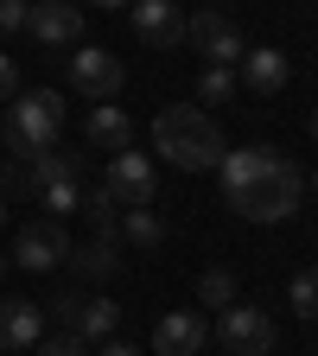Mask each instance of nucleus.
Listing matches in <instances>:
<instances>
[{"label":"nucleus","mask_w":318,"mask_h":356,"mask_svg":"<svg viewBox=\"0 0 318 356\" xmlns=\"http://www.w3.org/2000/svg\"><path fill=\"white\" fill-rule=\"evenodd\" d=\"M216 178H223V204L248 222H287L305 197V178L287 153L274 147H242V153H223L216 159Z\"/></svg>","instance_id":"f257e3e1"},{"label":"nucleus","mask_w":318,"mask_h":356,"mask_svg":"<svg viewBox=\"0 0 318 356\" xmlns=\"http://www.w3.org/2000/svg\"><path fill=\"white\" fill-rule=\"evenodd\" d=\"M153 153H159L166 165H178V172H210L230 147H223V127H216L204 108L172 102V108H159V121H153Z\"/></svg>","instance_id":"f03ea898"},{"label":"nucleus","mask_w":318,"mask_h":356,"mask_svg":"<svg viewBox=\"0 0 318 356\" xmlns=\"http://www.w3.org/2000/svg\"><path fill=\"white\" fill-rule=\"evenodd\" d=\"M58 134H64V96H58V89H26V96H13L7 121H0V140H7L19 159L51 153Z\"/></svg>","instance_id":"7ed1b4c3"},{"label":"nucleus","mask_w":318,"mask_h":356,"mask_svg":"<svg viewBox=\"0 0 318 356\" xmlns=\"http://www.w3.org/2000/svg\"><path fill=\"white\" fill-rule=\"evenodd\" d=\"M185 44H191V51H204L210 64H223V70H236V64H242V51H248V44H242V26L223 13V7L191 13V19H185Z\"/></svg>","instance_id":"20e7f679"},{"label":"nucleus","mask_w":318,"mask_h":356,"mask_svg":"<svg viewBox=\"0 0 318 356\" xmlns=\"http://www.w3.org/2000/svg\"><path fill=\"white\" fill-rule=\"evenodd\" d=\"M216 343L230 350V356H267L274 350V318H267L261 305H223L216 312Z\"/></svg>","instance_id":"39448f33"},{"label":"nucleus","mask_w":318,"mask_h":356,"mask_svg":"<svg viewBox=\"0 0 318 356\" xmlns=\"http://www.w3.org/2000/svg\"><path fill=\"white\" fill-rule=\"evenodd\" d=\"M26 32L51 51H77L83 44V7L77 0H32L26 7Z\"/></svg>","instance_id":"423d86ee"},{"label":"nucleus","mask_w":318,"mask_h":356,"mask_svg":"<svg viewBox=\"0 0 318 356\" xmlns=\"http://www.w3.org/2000/svg\"><path fill=\"white\" fill-rule=\"evenodd\" d=\"M102 191H109L115 204H127V210H134V204H153V197H159V172H153L147 153H134V147H127V153H109Z\"/></svg>","instance_id":"0eeeda50"},{"label":"nucleus","mask_w":318,"mask_h":356,"mask_svg":"<svg viewBox=\"0 0 318 356\" xmlns=\"http://www.w3.org/2000/svg\"><path fill=\"white\" fill-rule=\"evenodd\" d=\"M51 312L70 325V337H83V343H109L115 325H121V305L115 299H77V293H64V299H51Z\"/></svg>","instance_id":"6e6552de"},{"label":"nucleus","mask_w":318,"mask_h":356,"mask_svg":"<svg viewBox=\"0 0 318 356\" xmlns=\"http://www.w3.org/2000/svg\"><path fill=\"white\" fill-rule=\"evenodd\" d=\"M127 26H134L141 44H153V51L185 44V13H178V0H134V7H127Z\"/></svg>","instance_id":"1a4fd4ad"},{"label":"nucleus","mask_w":318,"mask_h":356,"mask_svg":"<svg viewBox=\"0 0 318 356\" xmlns=\"http://www.w3.org/2000/svg\"><path fill=\"white\" fill-rule=\"evenodd\" d=\"M70 83L83 89L89 102H102V96L121 89V58L102 51V44H77V51H70Z\"/></svg>","instance_id":"9d476101"},{"label":"nucleus","mask_w":318,"mask_h":356,"mask_svg":"<svg viewBox=\"0 0 318 356\" xmlns=\"http://www.w3.org/2000/svg\"><path fill=\"white\" fill-rule=\"evenodd\" d=\"M70 254V236L58 229V216H45V222H26L19 242H13V261L26 267V274H45V267H58Z\"/></svg>","instance_id":"9b49d317"},{"label":"nucleus","mask_w":318,"mask_h":356,"mask_svg":"<svg viewBox=\"0 0 318 356\" xmlns=\"http://www.w3.org/2000/svg\"><path fill=\"white\" fill-rule=\"evenodd\" d=\"M287 76H293V64H287V51H274V44H248L242 70H236V83L248 89V96H280Z\"/></svg>","instance_id":"f8f14e48"},{"label":"nucleus","mask_w":318,"mask_h":356,"mask_svg":"<svg viewBox=\"0 0 318 356\" xmlns=\"http://www.w3.org/2000/svg\"><path fill=\"white\" fill-rule=\"evenodd\" d=\"M210 343V325L198 318V312H166V318L153 325V350L159 356H198Z\"/></svg>","instance_id":"ddd939ff"},{"label":"nucleus","mask_w":318,"mask_h":356,"mask_svg":"<svg viewBox=\"0 0 318 356\" xmlns=\"http://www.w3.org/2000/svg\"><path fill=\"white\" fill-rule=\"evenodd\" d=\"M38 337H45V305L0 299V350H32Z\"/></svg>","instance_id":"4468645a"},{"label":"nucleus","mask_w":318,"mask_h":356,"mask_svg":"<svg viewBox=\"0 0 318 356\" xmlns=\"http://www.w3.org/2000/svg\"><path fill=\"white\" fill-rule=\"evenodd\" d=\"M83 147H102V153H127V147H134V121H127L115 102L89 108V121H83Z\"/></svg>","instance_id":"2eb2a0df"},{"label":"nucleus","mask_w":318,"mask_h":356,"mask_svg":"<svg viewBox=\"0 0 318 356\" xmlns=\"http://www.w3.org/2000/svg\"><path fill=\"white\" fill-rule=\"evenodd\" d=\"M26 185L32 191H51V185H83V153H32L26 159Z\"/></svg>","instance_id":"dca6fc26"},{"label":"nucleus","mask_w":318,"mask_h":356,"mask_svg":"<svg viewBox=\"0 0 318 356\" xmlns=\"http://www.w3.org/2000/svg\"><path fill=\"white\" fill-rule=\"evenodd\" d=\"M83 280H109V274H121V236H96V242H83V248H70L64 254Z\"/></svg>","instance_id":"f3484780"},{"label":"nucleus","mask_w":318,"mask_h":356,"mask_svg":"<svg viewBox=\"0 0 318 356\" xmlns=\"http://www.w3.org/2000/svg\"><path fill=\"white\" fill-rule=\"evenodd\" d=\"M121 236H127L134 248H159V242H166V216H159L153 204H134V210L121 216Z\"/></svg>","instance_id":"a211bd4d"},{"label":"nucleus","mask_w":318,"mask_h":356,"mask_svg":"<svg viewBox=\"0 0 318 356\" xmlns=\"http://www.w3.org/2000/svg\"><path fill=\"white\" fill-rule=\"evenodd\" d=\"M198 299L223 312V305H236V299H242V286H236V274H230V267H210V274L198 280Z\"/></svg>","instance_id":"6ab92c4d"},{"label":"nucleus","mask_w":318,"mask_h":356,"mask_svg":"<svg viewBox=\"0 0 318 356\" xmlns=\"http://www.w3.org/2000/svg\"><path fill=\"white\" fill-rule=\"evenodd\" d=\"M242 96V83H236V70H223V64H210L204 76H198V102H236Z\"/></svg>","instance_id":"aec40b11"},{"label":"nucleus","mask_w":318,"mask_h":356,"mask_svg":"<svg viewBox=\"0 0 318 356\" xmlns=\"http://www.w3.org/2000/svg\"><path fill=\"white\" fill-rule=\"evenodd\" d=\"M287 299L299 318H318V267H299V274L287 280Z\"/></svg>","instance_id":"412c9836"},{"label":"nucleus","mask_w":318,"mask_h":356,"mask_svg":"<svg viewBox=\"0 0 318 356\" xmlns=\"http://www.w3.org/2000/svg\"><path fill=\"white\" fill-rule=\"evenodd\" d=\"M83 210H89V222H96V236H121V216H115L121 204H115L109 191H89V197H83Z\"/></svg>","instance_id":"4be33fe9"},{"label":"nucleus","mask_w":318,"mask_h":356,"mask_svg":"<svg viewBox=\"0 0 318 356\" xmlns=\"http://www.w3.org/2000/svg\"><path fill=\"white\" fill-rule=\"evenodd\" d=\"M38 204L51 216H70V210H83V185H51V191H38Z\"/></svg>","instance_id":"5701e85b"},{"label":"nucleus","mask_w":318,"mask_h":356,"mask_svg":"<svg viewBox=\"0 0 318 356\" xmlns=\"http://www.w3.org/2000/svg\"><path fill=\"white\" fill-rule=\"evenodd\" d=\"M26 7H32V0H0V38H19L26 32Z\"/></svg>","instance_id":"b1692460"},{"label":"nucleus","mask_w":318,"mask_h":356,"mask_svg":"<svg viewBox=\"0 0 318 356\" xmlns=\"http://www.w3.org/2000/svg\"><path fill=\"white\" fill-rule=\"evenodd\" d=\"M32 350H38V356H89V343H83V337H38Z\"/></svg>","instance_id":"393cba45"},{"label":"nucleus","mask_w":318,"mask_h":356,"mask_svg":"<svg viewBox=\"0 0 318 356\" xmlns=\"http://www.w3.org/2000/svg\"><path fill=\"white\" fill-rule=\"evenodd\" d=\"M0 96H19V64H13V51H0Z\"/></svg>","instance_id":"a878e982"},{"label":"nucleus","mask_w":318,"mask_h":356,"mask_svg":"<svg viewBox=\"0 0 318 356\" xmlns=\"http://www.w3.org/2000/svg\"><path fill=\"white\" fill-rule=\"evenodd\" d=\"M102 356H141V350H134V343H121V337H109V343H102Z\"/></svg>","instance_id":"bb28decb"},{"label":"nucleus","mask_w":318,"mask_h":356,"mask_svg":"<svg viewBox=\"0 0 318 356\" xmlns=\"http://www.w3.org/2000/svg\"><path fill=\"white\" fill-rule=\"evenodd\" d=\"M89 7H109L115 13V7H134V0H89Z\"/></svg>","instance_id":"cd10ccee"},{"label":"nucleus","mask_w":318,"mask_h":356,"mask_svg":"<svg viewBox=\"0 0 318 356\" xmlns=\"http://www.w3.org/2000/svg\"><path fill=\"white\" fill-rule=\"evenodd\" d=\"M0 229H7V197H0Z\"/></svg>","instance_id":"c85d7f7f"},{"label":"nucleus","mask_w":318,"mask_h":356,"mask_svg":"<svg viewBox=\"0 0 318 356\" xmlns=\"http://www.w3.org/2000/svg\"><path fill=\"white\" fill-rule=\"evenodd\" d=\"M0 280H7V254H0Z\"/></svg>","instance_id":"c756f323"},{"label":"nucleus","mask_w":318,"mask_h":356,"mask_svg":"<svg viewBox=\"0 0 318 356\" xmlns=\"http://www.w3.org/2000/svg\"><path fill=\"white\" fill-rule=\"evenodd\" d=\"M312 140H318V115H312Z\"/></svg>","instance_id":"7c9ffc66"},{"label":"nucleus","mask_w":318,"mask_h":356,"mask_svg":"<svg viewBox=\"0 0 318 356\" xmlns=\"http://www.w3.org/2000/svg\"><path fill=\"white\" fill-rule=\"evenodd\" d=\"M312 185H318V178H312Z\"/></svg>","instance_id":"2f4dec72"}]
</instances>
